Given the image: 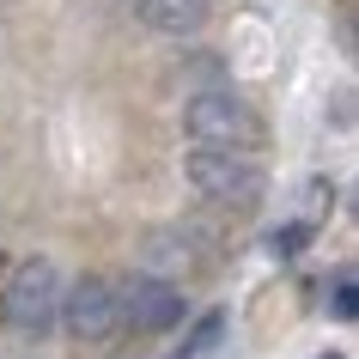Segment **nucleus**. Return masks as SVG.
I'll use <instances>...</instances> for the list:
<instances>
[{
	"mask_svg": "<svg viewBox=\"0 0 359 359\" xmlns=\"http://www.w3.org/2000/svg\"><path fill=\"white\" fill-rule=\"evenodd\" d=\"M183 134L208 152H262V116L238 92H195L183 104Z\"/></svg>",
	"mask_w": 359,
	"mask_h": 359,
	"instance_id": "obj_1",
	"label": "nucleus"
},
{
	"mask_svg": "<svg viewBox=\"0 0 359 359\" xmlns=\"http://www.w3.org/2000/svg\"><path fill=\"white\" fill-rule=\"evenodd\" d=\"M183 177L189 189L213 208H231V213H250L262 201V165L256 152H208V147H189L183 158Z\"/></svg>",
	"mask_w": 359,
	"mask_h": 359,
	"instance_id": "obj_2",
	"label": "nucleus"
},
{
	"mask_svg": "<svg viewBox=\"0 0 359 359\" xmlns=\"http://www.w3.org/2000/svg\"><path fill=\"white\" fill-rule=\"evenodd\" d=\"M55 311H61V268L49 256L13 262V274L0 280V317L19 335H43V329H55Z\"/></svg>",
	"mask_w": 359,
	"mask_h": 359,
	"instance_id": "obj_3",
	"label": "nucleus"
},
{
	"mask_svg": "<svg viewBox=\"0 0 359 359\" xmlns=\"http://www.w3.org/2000/svg\"><path fill=\"white\" fill-rule=\"evenodd\" d=\"M55 323H61L74 341H110L116 329H122V299H116V286L104 280V274H86V280L61 286Z\"/></svg>",
	"mask_w": 359,
	"mask_h": 359,
	"instance_id": "obj_4",
	"label": "nucleus"
},
{
	"mask_svg": "<svg viewBox=\"0 0 359 359\" xmlns=\"http://www.w3.org/2000/svg\"><path fill=\"white\" fill-rule=\"evenodd\" d=\"M122 299V323L134 335H158V329H177L183 323V292L177 280H158V274H134L128 286H116Z\"/></svg>",
	"mask_w": 359,
	"mask_h": 359,
	"instance_id": "obj_5",
	"label": "nucleus"
},
{
	"mask_svg": "<svg viewBox=\"0 0 359 359\" xmlns=\"http://www.w3.org/2000/svg\"><path fill=\"white\" fill-rule=\"evenodd\" d=\"M195 268H208V244L195 238V231H152L147 238V274L170 280V274H195Z\"/></svg>",
	"mask_w": 359,
	"mask_h": 359,
	"instance_id": "obj_6",
	"label": "nucleus"
},
{
	"mask_svg": "<svg viewBox=\"0 0 359 359\" xmlns=\"http://www.w3.org/2000/svg\"><path fill=\"white\" fill-rule=\"evenodd\" d=\"M134 13H140L152 31H165V37H189V31L208 25L213 0H134Z\"/></svg>",
	"mask_w": 359,
	"mask_h": 359,
	"instance_id": "obj_7",
	"label": "nucleus"
},
{
	"mask_svg": "<svg viewBox=\"0 0 359 359\" xmlns=\"http://www.w3.org/2000/svg\"><path fill=\"white\" fill-rule=\"evenodd\" d=\"M219 335H226V311H201V323L177 341V353H170V359H201V353H213Z\"/></svg>",
	"mask_w": 359,
	"mask_h": 359,
	"instance_id": "obj_8",
	"label": "nucleus"
},
{
	"mask_svg": "<svg viewBox=\"0 0 359 359\" xmlns=\"http://www.w3.org/2000/svg\"><path fill=\"white\" fill-rule=\"evenodd\" d=\"M329 317H341V323H353V317H359V292H353V274H341V280H335V292H329Z\"/></svg>",
	"mask_w": 359,
	"mask_h": 359,
	"instance_id": "obj_9",
	"label": "nucleus"
},
{
	"mask_svg": "<svg viewBox=\"0 0 359 359\" xmlns=\"http://www.w3.org/2000/svg\"><path fill=\"white\" fill-rule=\"evenodd\" d=\"M304 238H311V226H286V231H274V238H268V250H274V256H292V250H304Z\"/></svg>",
	"mask_w": 359,
	"mask_h": 359,
	"instance_id": "obj_10",
	"label": "nucleus"
},
{
	"mask_svg": "<svg viewBox=\"0 0 359 359\" xmlns=\"http://www.w3.org/2000/svg\"><path fill=\"white\" fill-rule=\"evenodd\" d=\"M323 359H347V353H323Z\"/></svg>",
	"mask_w": 359,
	"mask_h": 359,
	"instance_id": "obj_11",
	"label": "nucleus"
}]
</instances>
